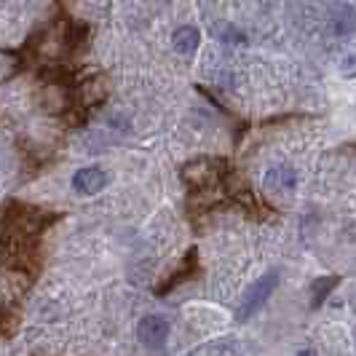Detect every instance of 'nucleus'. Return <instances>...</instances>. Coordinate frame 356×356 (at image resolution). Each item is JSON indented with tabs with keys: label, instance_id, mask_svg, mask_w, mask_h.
<instances>
[{
	"label": "nucleus",
	"instance_id": "nucleus-1",
	"mask_svg": "<svg viewBox=\"0 0 356 356\" xmlns=\"http://www.w3.org/2000/svg\"><path fill=\"white\" fill-rule=\"evenodd\" d=\"M225 172L228 166L222 159H196L182 166V182L191 191H207V188H214Z\"/></svg>",
	"mask_w": 356,
	"mask_h": 356
},
{
	"label": "nucleus",
	"instance_id": "nucleus-2",
	"mask_svg": "<svg viewBox=\"0 0 356 356\" xmlns=\"http://www.w3.org/2000/svg\"><path fill=\"white\" fill-rule=\"evenodd\" d=\"M276 284H279V270H268L266 276H260V279L247 289L244 300L238 305V319L247 321L252 314H257V311L268 303V298H270V292H273Z\"/></svg>",
	"mask_w": 356,
	"mask_h": 356
},
{
	"label": "nucleus",
	"instance_id": "nucleus-3",
	"mask_svg": "<svg viewBox=\"0 0 356 356\" xmlns=\"http://www.w3.org/2000/svg\"><path fill=\"white\" fill-rule=\"evenodd\" d=\"M266 191L268 196H289L295 188H298V175L292 166L286 163H276L266 172Z\"/></svg>",
	"mask_w": 356,
	"mask_h": 356
},
{
	"label": "nucleus",
	"instance_id": "nucleus-4",
	"mask_svg": "<svg viewBox=\"0 0 356 356\" xmlns=\"http://www.w3.org/2000/svg\"><path fill=\"white\" fill-rule=\"evenodd\" d=\"M8 220H11V225L17 228L19 233H24V236H35L40 228H43V212L35 209V207H27V204H14L11 209H8Z\"/></svg>",
	"mask_w": 356,
	"mask_h": 356
},
{
	"label": "nucleus",
	"instance_id": "nucleus-5",
	"mask_svg": "<svg viewBox=\"0 0 356 356\" xmlns=\"http://www.w3.org/2000/svg\"><path fill=\"white\" fill-rule=\"evenodd\" d=\"M137 335H140V343L147 348H161L169 338V321L163 316H145L137 327Z\"/></svg>",
	"mask_w": 356,
	"mask_h": 356
},
{
	"label": "nucleus",
	"instance_id": "nucleus-6",
	"mask_svg": "<svg viewBox=\"0 0 356 356\" xmlns=\"http://www.w3.org/2000/svg\"><path fill=\"white\" fill-rule=\"evenodd\" d=\"M105 185H107V172L97 169V166L78 169L75 177H72V191L81 193V196H94V193H99Z\"/></svg>",
	"mask_w": 356,
	"mask_h": 356
},
{
	"label": "nucleus",
	"instance_id": "nucleus-7",
	"mask_svg": "<svg viewBox=\"0 0 356 356\" xmlns=\"http://www.w3.org/2000/svg\"><path fill=\"white\" fill-rule=\"evenodd\" d=\"M107 78L102 75H91L86 78L81 86H78V99L83 107H94V105H102L107 99Z\"/></svg>",
	"mask_w": 356,
	"mask_h": 356
},
{
	"label": "nucleus",
	"instance_id": "nucleus-8",
	"mask_svg": "<svg viewBox=\"0 0 356 356\" xmlns=\"http://www.w3.org/2000/svg\"><path fill=\"white\" fill-rule=\"evenodd\" d=\"M40 105H43L46 113L59 115V113H65L70 107V91L65 89L62 83H46L43 91H40Z\"/></svg>",
	"mask_w": 356,
	"mask_h": 356
},
{
	"label": "nucleus",
	"instance_id": "nucleus-9",
	"mask_svg": "<svg viewBox=\"0 0 356 356\" xmlns=\"http://www.w3.org/2000/svg\"><path fill=\"white\" fill-rule=\"evenodd\" d=\"M172 43H175V49L179 54H185V56H191V54L198 49V43H201V35H198L196 27H179L175 38H172Z\"/></svg>",
	"mask_w": 356,
	"mask_h": 356
},
{
	"label": "nucleus",
	"instance_id": "nucleus-10",
	"mask_svg": "<svg viewBox=\"0 0 356 356\" xmlns=\"http://www.w3.org/2000/svg\"><path fill=\"white\" fill-rule=\"evenodd\" d=\"M332 33L338 38L354 33V11H351V6H338V11L332 14Z\"/></svg>",
	"mask_w": 356,
	"mask_h": 356
},
{
	"label": "nucleus",
	"instance_id": "nucleus-11",
	"mask_svg": "<svg viewBox=\"0 0 356 356\" xmlns=\"http://www.w3.org/2000/svg\"><path fill=\"white\" fill-rule=\"evenodd\" d=\"M340 284L338 276H327V279H319V282H314V292H311V308H319L324 303V298Z\"/></svg>",
	"mask_w": 356,
	"mask_h": 356
},
{
	"label": "nucleus",
	"instance_id": "nucleus-12",
	"mask_svg": "<svg viewBox=\"0 0 356 356\" xmlns=\"http://www.w3.org/2000/svg\"><path fill=\"white\" fill-rule=\"evenodd\" d=\"M19 72V56L14 51L0 49V83H8Z\"/></svg>",
	"mask_w": 356,
	"mask_h": 356
},
{
	"label": "nucleus",
	"instance_id": "nucleus-13",
	"mask_svg": "<svg viewBox=\"0 0 356 356\" xmlns=\"http://www.w3.org/2000/svg\"><path fill=\"white\" fill-rule=\"evenodd\" d=\"M193 270H196V250L191 252V257H188V260L182 263V268H179V273H175V279H172V282L166 284V289H172V286H177L179 282H185V279H188V276H191Z\"/></svg>",
	"mask_w": 356,
	"mask_h": 356
},
{
	"label": "nucleus",
	"instance_id": "nucleus-14",
	"mask_svg": "<svg viewBox=\"0 0 356 356\" xmlns=\"http://www.w3.org/2000/svg\"><path fill=\"white\" fill-rule=\"evenodd\" d=\"M220 38H222V40H228V43H247V35H244V33H241V30H236V27H225V30H222V33H220Z\"/></svg>",
	"mask_w": 356,
	"mask_h": 356
},
{
	"label": "nucleus",
	"instance_id": "nucleus-15",
	"mask_svg": "<svg viewBox=\"0 0 356 356\" xmlns=\"http://www.w3.org/2000/svg\"><path fill=\"white\" fill-rule=\"evenodd\" d=\"M6 316V298H3V292H0V321Z\"/></svg>",
	"mask_w": 356,
	"mask_h": 356
},
{
	"label": "nucleus",
	"instance_id": "nucleus-16",
	"mask_svg": "<svg viewBox=\"0 0 356 356\" xmlns=\"http://www.w3.org/2000/svg\"><path fill=\"white\" fill-rule=\"evenodd\" d=\"M6 247V228H3V222H0V250Z\"/></svg>",
	"mask_w": 356,
	"mask_h": 356
},
{
	"label": "nucleus",
	"instance_id": "nucleus-17",
	"mask_svg": "<svg viewBox=\"0 0 356 356\" xmlns=\"http://www.w3.org/2000/svg\"><path fill=\"white\" fill-rule=\"evenodd\" d=\"M298 356H316V351H314V348H303Z\"/></svg>",
	"mask_w": 356,
	"mask_h": 356
}]
</instances>
